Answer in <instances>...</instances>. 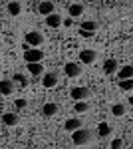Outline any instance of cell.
<instances>
[{"instance_id": "obj_29", "label": "cell", "mask_w": 133, "mask_h": 149, "mask_svg": "<svg viewBox=\"0 0 133 149\" xmlns=\"http://www.w3.org/2000/svg\"><path fill=\"white\" fill-rule=\"evenodd\" d=\"M46 149H54V147H46Z\"/></svg>"}, {"instance_id": "obj_26", "label": "cell", "mask_w": 133, "mask_h": 149, "mask_svg": "<svg viewBox=\"0 0 133 149\" xmlns=\"http://www.w3.org/2000/svg\"><path fill=\"white\" fill-rule=\"evenodd\" d=\"M79 34L84 36V38H91V36H93V32H86V30H79Z\"/></svg>"}, {"instance_id": "obj_2", "label": "cell", "mask_w": 133, "mask_h": 149, "mask_svg": "<svg viewBox=\"0 0 133 149\" xmlns=\"http://www.w3.org/2000/svg\"><path fill=\"white\" fill-rule=\"evenodd\" d=\"M24 44L26 46H42L44 44V36L42 32H38V30H32V32H28V34L24 36Z\"/></svg>"}, {"instance_id": "obj_24", "label": "cell", "mask_w": 133, "mask_h": 149, "mask_svg": "<svg viewBox=\"0 0 133 149\" xmlns=\"http://www.w3.org/2000/svg\"><path fill=\"white\" fill-rule=\"evenodd\" d=\"M123 147V139H113L111 141V149H121Z\"/></svg>"}, {"instance_id": "obj_5", "label": "cell", "mask_w": 133, "mask_h": 149, "mask_svg": "<svg viewBox=\"0 0 133 149\" xmlns=\"http://www.w3.org/2000/svg\"><path fill=\"white\" fill-rule=\"evenodd\" d=\"M64 72H66L68 78H78V76H81V66L78 62H68L64 66Z\"/></svg>"}, {"instance_id": "obj_23", "label": "cell", "mask_w": 133, "mask_h": 149, "mask_svg": "<svg viewBox=\"0 0 133 149\" xmlns=\"http://www.w3.org/2000/svg\"><path fill=\"white\" fill-rule=\"evenodd\" d=\"M119 88H121L123 92H131L133 81H131V80H119Z\"/></svg>"}, {"instance_id": "obj_28", "label": "cell", "mask_w": 133, "mask_h": 149, "mask_svg": "<svg viewBox=\"0 0 133 149\" xmlns=\"http://www.w3.org/2000/svg\"><path fill=\"white\" fill-rule=\"evenodd\" d=\"M62 22H64V26H72L74 20H72V18H66V20H62Z\"/></svg>"}, {"instance_id": "obj_18", "label": "cell", "mask_w": 133, "mask_h": 149, "mask_svg": "<svg viewBox=\"0 0 133 149\" xmlns=\"http://www.w3.org/2000/svg\"><path fill=\"white\" fill-rule=\"evenodd\" d=\"M28 70H30V74H32V76H42L44 66H42V62H40V64H28Z\"/></svg>"}, {"instance_id": "obj_11", "label": "cell", "mask_w": 133, "mask_h": 149, "mask_svg": "<svg viewBox=\"0 0 133 149\" xmlns=\"http://www.w3.org/2000/svg\"><path fill=\"white\" fill-rule=\"evenodd\" d=\"M38 12L44 14V16L54 14V2H40V4H38Z\"/></svg>"}, {"instance_id": "obj_16", "label": "cell", "mask_w": 133, "mask_h": 149, "mask_svg": "<svg viewBox=\"0 0 133 149\" xmlns=\"http://www.w3.org/2000/svg\"><path fill=\"white\" fill-rule=\"evenodd\" d=\"M42 113H44L46 117H52V115L58 113V105H56V103H46L44 107H42Z\"/></svg>"}, {"instance_id": "obj_25", "label": "cell", "mask_w": 133, "mask_h": 149, "mask_svg": "<svg viewBox=\"0 0 133 149\" xmlns=\"http://www.w3.org/2000/svg\"><path fill=\"white\" fill-rule=\"evenodd\" d=\"M16 107H20V109L26 107V100H16Z\"/></svg>"}, {"instance_id": "obj_10", "label": "cell", "mask_w": 133, "mask_h": 149, "mask_svg": "<svg viewBox=\"0 0 133 149\" xmlns=\"http://www.w3.org/2000/svg\"><path fill=\"white\" fill-rule=\"evenodd\" d=\"M103 72H105L107 76L115 74V72H117V60H113V58L105 60V62H103Z\"/></svg>"}, {"instance_id": "obj_1", "label": "cell", "mask_w": 133, "mask_h": 149, "mask_svg": "<svg viewBox=\"0 0 133 149\" xmlns=\"http://www.w3.org/2000/svg\"><path fill=\"white\" fill-rule=\"evenodd\" d=\"M72 141L76 145H88L91 141V131L89 129H76V131H72Z\"/></svg>"}, {"instance_id": "obj_30", "label": "cell", "mask_w": 133, "mask_h": 149, "mask_svg": "<svg viewBox=\"0 0 133 149\" xmlns=\"http://www.w3.org/2000/svg\"><path fill=\"white\" fill-rule=\"evenodd\" d=\"M20 149H24V147H20Z\"/></svg>"}, {"instance_id": "obj_9", "label": "cell", "mask_w": 133, "mask_h": 149, "mask_svg": "<svg viewBox=\"0 0 133 149\" xmlns=\"http://www.w3.org/2000/svg\"><path fill=\"white\" fill-rule=\"evenodd\" d=\"M64 127H66V131H76V129H81V119H79V117H70V119H66Z\"/></svg>"}, {"instance_id": "obj_8", "label": "cell", "mask_w": 133, "mask_h": 149, "mask_svg": "<svg viewBox=\"0 0 133 149\" xmlns=\"http://www.w3.org/2000/svg\"><path fill=\"white\" fill-rule=\"evenodd\" d=\"M0 93H2V95H12V93H14V81L12 80H2L0 81Z\"/></svg>"}, {"instance_id": "obj_27", "label": "cell", "mask_w": 133, "mask_h": 149, "mask_svg": "<svg viewBox=\"0 0 133 149\" xmlns=\"http://www.w3.org/2000/svg\"><path fill=\"white\" fill-rule=\"evenodd\" d=\"M14 80L16 81H22V84H26V80H24V76H20V74H18V76H14ZM12 80V81H14Z\"/></svg>"}, {"instance_id": "obj_7", "label": "cell", "mask_w": 133, "mask_h": 149, "mask_svg": "<svg viewBox=\"0 0 133 149\" xmlns=\"http://www.w3.org/2000/svg\"><path fill=\"white\" fill-rule=\"evenodd\" d=\"M42 86H44V88H56V86H58V74H54V72L44 74V76H42Z\"/></svg>"}, {"instance_id": "obj_15", "label": "cell", "mask_w": 133, "mask_h": 149, "mask_svg": "<svg viewBox=\"0 0 133 149\" xmlns=\"http://www.w3.org/2000/svg\"><path fill=\"white\" fill-rule=\"evenodd\" d=\"M131 76H133L131 66H125V68H121L119 72H117V78H119V80H131Z\"/></svg>"}, {"instance_id": "obj_3", "label": "cell", "mask_w": 133, "mask_h": 149, "mask_svg": "<svg viewBox=\"0 0 133 149\" xmlns=\"http://www.w3.org/2000/svg\"><path fill=\"white\" fill-rule=\"evenodd\" d=\"M24 60H26L28 64H40V62L44 60V52L38 50V48H30V50H26Z\"/></svg>"}, {"instance_id": "obj_4", "label": "cell", "mask_w": 133, "mask_h": 149, "mask_svg": "<svg viewBox=\"0 0 133 149\" xmlns=\"http://www.w3.org/2000/svg\"><path fill=\"white\" fill-rule=\"evenodd\" d=\"M70 95L76 102H84V100H88L89 95H91V92H89L88 88H72L70 90Z\"/></svg>"}, {"instance_id": "obj_14", "label": "cell", "mask_w": 133, "mask_h": 149, "mask_svg": "<svg viewBox=\"0 0 133 149\" xmlns=\"http://www.w3.org/2000/svg\"><path fill=\"white\" fill-rule=\"evenodd\" d=\"M18 121H20V119H18V115L12 113V111H8V113L2 115V123H4V125H16Z\"/></svg>"}, {"instance_id": "obj_6", "label": "cell", "mask_w": 133, "mask_h": 149, "mask_svg": "<svg viewBox=\"0 0 133 149\" xmlns=\"http://www.w3.org/2000/svg\"><path fill=\"white\" fill-rule=\"evenodd\" d=\"M97 58V52L95 50H81L79 52V62L81 64H93Z\"/></svg>"}, {"instance_id": "obj_17", "label": "cell", "mask_w": 133, "mask_h": 149, "mask_svg": "<svg viewBox=\"0 0 133 149\" xmlns=\"http://www.w3.org/2000/svg\"><path fill=\"white\" fill-rule=\"evenodd\" d=\"M88 109H89V105H88L86 102H76V103H74V113H76V115L86 113Z\"/></svg>"}, {"instance_id": "obj_21", "label": "cell", "mask_w": 133, "mask_h": 149, "mask_svg": "<svg viewBox=\"0 0 133 149\" xmlns=\"http://www.w3.org/2000/svg\"><path fill=\"white\" fill-rule=\"evenodd\" d=\"M111 113L115 115V117H123V115H125V105H123V103H115V105L111 107Z\"/></svg>"}, {"instance_id": "obj_12", "label": "cell", "mask_w": 133, "mask_h": 149, "mask_svg": "<svg viewBox=\"0 0 133 149\" xmlns=\"http://www.w3.org/2000/svg\"><path fill=\"white\" fill-rule=\"evenodd\" d=\"M68 12H70V18L74 20V18H78V16L84 14V4H70Z\"/></svg>"}, {"instance_id": "obj_22", "label": "cell", "mask_w": 133, "mask_h": 149, "mask_svg": "<svg viewBox=\"0 0 133 149\" xmlns=\"http://www.w3.org/2000/svg\"><path fill=\"white\" fill-rule=\"evenodd\" d=\"M81 30H86V32H95V30H97V22L86 20V22H81Z\"/></svg>"}, {"instance_id": "obj_19", "label": "cell", "mask_w": 133, "mask_h": 149, "mask_svg": "<svg viewBox=\"0 0 133 149\" xmlns=\"http://www.w3.org/2000/svg\"><path fill=\"white\" fill-rule=\"evenodd\" d=\"M109 133H111L109 123H105V121H103V123H100V127H97V135H100V137H107Z\"/></svg>"}, {"instance_id": "obj_13", "label": "cell", "mask_w": 133, "mask_h": 149, "mask_svg": "<svg viewBox=\"0 0 133 149\" xmlns=\"http://www.w3.org/2000/svg\"><path fill=\"white\" fill-rule=\"evenodd\" d=\"M46 24L50 28H58V26H62V16L60 14H50V16H46Z\"/></svg>"}, {"instance_id": "obj_20", "label": "cell", "mask_w": 133, "mask_h": 149, "mask_svg": "<svg viewBox=\"0 0 133 149\" xmlns=\"http://www.w3.org/2000/svg\"><path fill=\"white\" fill-rule=\"evenodd\" d=\"M8 12H10L12 16H18V14L22 12V4H20V2H10V4H8Z\"/></svg>"}]
</instances>
